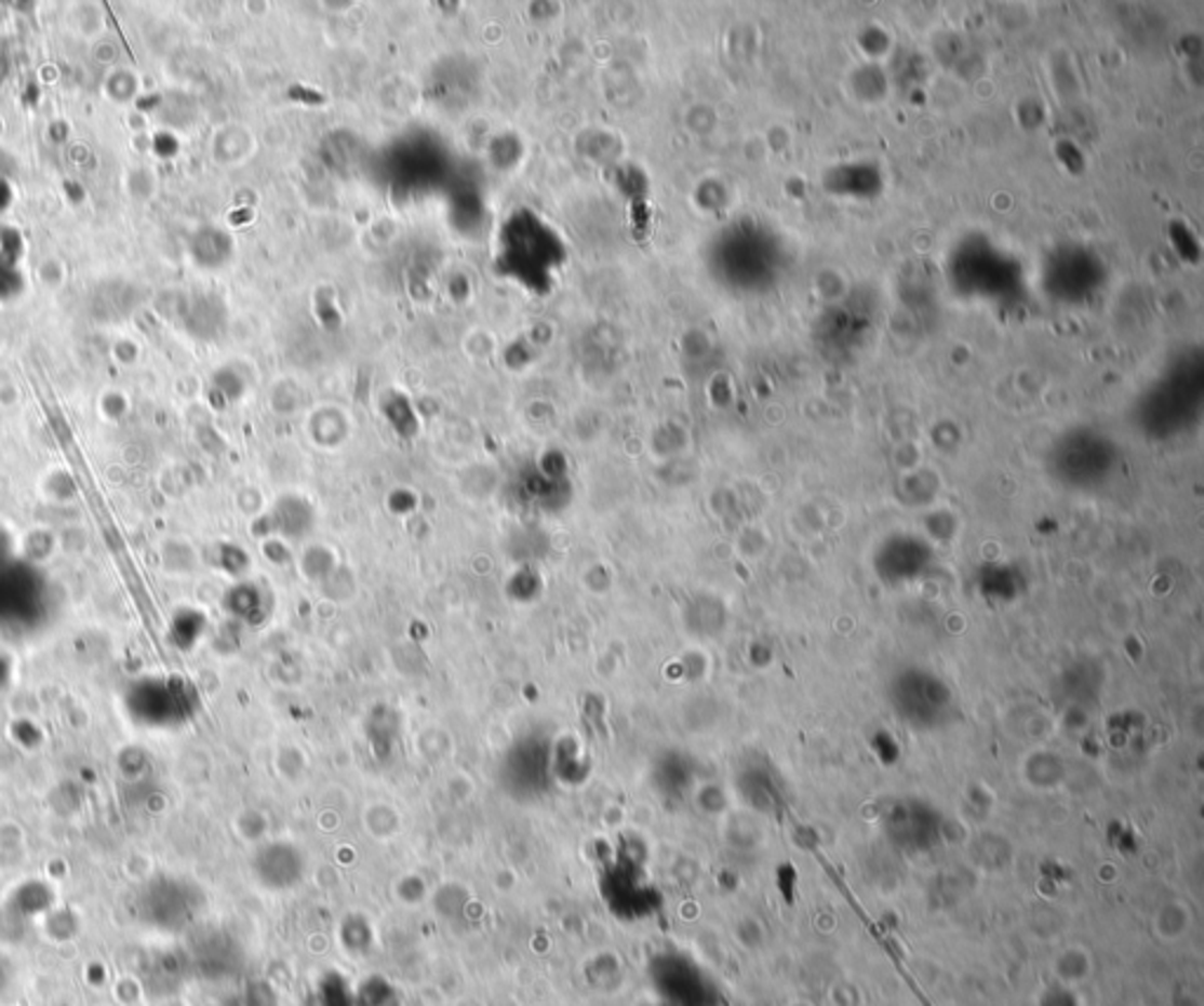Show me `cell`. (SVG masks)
Returning a JSON list of instances; mask_svg holds the SVG:
<instances>
[{"label": "cell", "instance_id": "1", "mask_svg": "<svg viewBox=\"0 0 1204 1006\" xmlns=\"http://www.w3.org/2000/svg\"><path fill=\"white\" fill-rule=\"evenodd\" d=\"M1068 957L1073 960V964H1070L1063 955H1061L1059 960H1056V974H1059V978H1061L1063 983H1066V978H1068L1070 969H1075V971H1073L1075 983H1080V981H1085V978H1089V974H1092V962H1089L1087 950H1082V948H1068Z\"/></svg>", "mask_w": 1204, "mask_h": 1006}]
</instances>
